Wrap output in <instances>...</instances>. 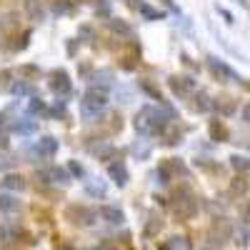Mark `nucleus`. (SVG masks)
I'll return each mask as SVG.
<instances>
[{"mask_svg": "<svg viewBox=\"0 0 250 250\" xmlns=\"http://www.w3.org/2000/svg\"><path fill=\"white\" fill-rule=\"evenodd\" d=\"M165 125H168V123H165L163 113L158 108H150V105H145L138 113V118H135V128L143 135H158V133L165 130Z\"/></svg>", "mask_w": 250, "mask_h": 250, "instance_id": "1", "label": "nucleus"}, {"mask_svg": "<svg viewBox=\"0 0 250 250\" xmlns=\"http://www.w3.org/2000/svg\"><path fill=\"white\" fill-rule=\"evenodd\" d=\"M108 105V95L105 90H100V88H90L85 95H83L80 100V115L85 118V120H93L103 113V108Z\"/></svg>", "mask_w": 250, "mask_h": 250, "instance_id": "2", "label": "nucleus"}, {"mask_svg": "<svg viewBox=\"0 0 250 250\" xmlns=\"http://www.w3.org/2000/svg\"><path fill=\"white\" fill-rule=\"evenodd\" d=\"M65 220H68V223H73V225L85 228V225H93L95 213L90 210V208H85V205H70L68 210H65Z\"/></svg>", "mask_w": 250, "mask_h": 250, "instance_id": "3", "label": "nucleus"}, {"mask_svg": "<svg viewBox=\"0 0 250 250\" xmlns=\"http://www.w3.org/2000/svg\"><path fill=\"white\" fill-rule=\"evenodd\" d=\"M208 68H210V70H213V75H215V78H220V80H235V83H240L238 73H235L230 65H225L223 60H218V58H208Z\"/></svg>", "mask_w": 250, "mask_h": 250, "instance_id": "4", "label": "nucleus"}, {"mask_svg": "<svg viewBox=\"0 0 250 250\" xmlns=\"http://www.w3.org/2000/svg\"><path fill=\"white\" fill-rule=\"evenodd\" d=\"M50 90L58 93V95H68L70 93V75L62 68L50 73Z\"/></svg>", "mask_w": 250, "mask_h": 250, "instance_id": "5", "label": "nucleus"}, {"mask_svg": "<svg viewBox=\"0 0 250 250\" xmlns=\"http://www.w3.org/2000/svg\"><path fill=\"white\" fill-rule=\"evenodd\" d=\"M40 178H43L45 183H60V185L70 183V175H68L65 168H45L43 173H40Z\"/></svg>", "mask_w": 250, "mask_h": 250, "instance_id": "6", "label": "nucleus"}, {"mask_svg": "<svg viewBox=\"0 0 250 250\" xmlns=\"http://www.w3.org/2000/svg\"><path fill=\"white\" fill-rule=\"evenodd\" d=\"M170 88H173L175 95H188V93L195 88V80L185 78V75H173V78H170Z\"/></svg>", "mask_w": 250, "mask_h": 250, "instance_id": "7", "label": "nucleus"}, {"mask_svg": "<svg viewBox=\"0 0 250 250\" xmlns=\"http://www.w3.org/2000/svg\"><path fill=\"white\" fill-rule=\"evenodd\" d=\"M198 213V203L190 198V195H188L185 200H180L178 205H175V215L180 218V220H188V218H193Z\"/></svg>", "mask_w": 250, "mask_h": 250, "instance_id": "8", "label": "nucleus"}, {"mask_svg": "<svg viewBox=\"0 0 250 250\" xmlns=\"http://www.w3.org/2000/svg\"><path fill=\"white\" fill-rule=\"evenodd\" d=\"M35 153H38V155H43V158H53V155L58 153V140L50 138V135L40 138L38 145H35Z\"/></svg>", "mask_w": 250, "mask_h": 250, "instance_id": "9", "label": "nucleus"}, {"mask_svg": "<svg viewBox=\"0 0 250 250\" xmlns=\"http://www.w3.org/2000/svg\"><path fill=\"white\" fill-rule=\"evenodd\" d=\"M20 208H23V205H20V200L15 195H8V193L0 195V213H3V215H15Z\"/></svg>", "mask_w": 250, "mask_h": 250, "instance_id": "10", "label": "nucleus"}, {"mask_svg": "<svg viewBox=\"0 0 250 250\" xmlns=\"http://www.w3.org/2000/svg\"><path fill=\"white\" fill-rule=\"evenodd\" d=\"M108 175H110V178H113V183H115V185H120V188H123L125 183H128V178H130V175H128V168H125L123 163H113L110 168H108Z\"/></svg>", "mask_w": 250, "mask_h": 250, "instance_id": "11", "label": "nucleus"}, {"mask_svg": "<svg viewBox=\"0 0 250 250\" xmlns=\"http://www.w3.org/2000/svg\"><path fill=\"white\" fill-rule=\"evenodd\" d=\"M85 190L93 198H103V195L108 193V185L103 183V180H98V178H93V180H85Z\"/></svg>", "mask_w": 250, "mask_h": 250, "instance_id": "12", "label": "nucleus"}, {"mask_svg": "<svg viewBox=\"0 0 250 250\" xmlns=\"http://www.w3.org/2000/svg\"><path fill=\"white\" fill-rule=\"evenodd\" d=\"M100 215L105 218L108 223H123V220H125L123 210H120V208H113V205H105V208H100Z\"/></svg>", "mask_w": 250, "mask_h": 250, "instance_id": "13", "label": "nucleus"}, {"mask_svg": "<svg viewBox=\"0 0 250 250\" xmlns=\"http://www.w3.org/2000/svg\"><path fill=\"white\" fill-rule=\"evenodd\" d=\"M13 130L20 133V135H33V133L38 130V123H35V120H28V118H25V120H18V123L13 125Z\"/></svg>", "mask_w": 250, "mask_h": 250, "instance_id": "14", "label": "nucleus"}, {"mask_svg": "<svg viewBox=\"0 0 250 250\" xmlns=\"http://www.w3.org/2000/svg\"><path fill=\"white\" fill-rule=\"evenodd\" d=\"M210 138L218 140V143H225V140H228V128H225L220 120H213V123H210Z\"/></svg>", "mask_w": 250, "mask_h": 250, "instance_id": "15", "label": "nucleus"}, {"mask_svg": "<svg viewBox=\"0 0 250 250\" xmlns=\"http://www.w3.org/2000/svg\"><path fill=\"white\" fill-rule=\"evenodd\" d=\"M25 10L33 20H43V3L40 0H25Z\"/></svg>", "mask_w": 250, "mask_h": 250, "instance_id": "16", "label": "nucleus"}, {"mask_svg": "<svg viewBox=\"0 0 250 250\" xmlns=\"http://www.w3.org/2000/svg\"><path fill=\"white\" fill-rule=\"evenodd\" d=\"M3 188H5V190H23L25 180L20 178V175H5L3 178Z\"/></svg>", "mask_w": 250, "mask_h": 250, "instance_id": "17", "label": "nucleus"}, {"mask_svg": "<svg viewBox=\"0 0 250 250\" xmlns=\"http://www.w3.org/2000/svg\"><path fill=\"white\" fill-rule=\"evenodd\" d=\"M163 250H190V243H188L185 238H178L175 235V238H170L168 243L163 245Z\"/></svg>", "mask_w": 250, "mask_h": 250, "instance_id": "18", "label": "nucleus"}, {"mask_svg": "<svg viewBox=\"0 0 250 250\" xmlns=\"http://www.w3.org/2000/svg\"><path fill=\"white\" fill-rule=\"evenodd\" d=\"M215 108H218L223 115H233V113H235V100H233V98H220V100L215 103Z\"/></svg>", "mask_w": 250, "mask_h": 250, "instance_id": "19", "label": "nucleus"}, {"mask_svg": "<svg viewBox=\"0 0 250 250\" xmlns=\"http://www.w3.org/2000/svg\"><path fill=\"white\" fill-rule=\"evenodd\" d=\"M15 155L13 153H8L5 148H0V170H10V168H15Z\"/></svg>", "mask_w": 250, "mask_h": 250, "instance_id": "20", "label": "nucleus"}, {"mask_svg": "<svg viewBox=\"0 0 250 250\" xmlns=\"http://www.w3.org/2000/svg\"><path fill=\"white\" fill-rule=\"evenodd\" d=\"M110 28H113V33H118V35H133V30H130V25L128 23H123V20H110Z\"/></svg>", "mask_w": 250, "mask_h": 250, "instance_id": "21", "label": "nucleus"}, {"mask_svg": "<svg viewBox=\"0 0 250 250\" xmlns=\"http://www.w3.org/2000/svg\"><path fill=\"white\" fill-rule=\"evenodd\" d=\"M140 13H143V18H148V20H163V10H155V8H150V5H140Z\"/></svg>", "mask_w": 250, "mask_h": 250, "instance_id": "22", "label": "nucleus"}, {"mask_svg": "<svg viewBox=\"0 0 250 250\" xmlns=\"http://www.w3.org/2000/svg\"><path fill=\"white\" fill-rule=\"evenodd\" d=\"M230 160H233V168H235V170H245V168H248V158H245V155H233Z\"/></svg>", "mask_w": 250, "mask_h": 250, "instance_id": "23", "label": "nucleus"}, {"mask_svg": "<svg viewBox=\"0 0 250 250\" xmlns=\"http://www.w3.org/2000/svg\"><path fill=\"white\" fill-rule=\"evenodd\" d=\"M93 153L98 158H108V155H115V148H113V145H103V148H95Z\"/></svg>", "mask_w": 250, "mask_h": 250, "instance_id": "24", "label": "nucleus"}, {"mask_svg": "<svg viewBox=\"0 0 250 250\" xmlns=\"http://www.w3.org/2000/svg\"><path fill=\"white\" fill-rule=\"evenodd\" d=\"M10 70H3L0 73V90H10Z\"/></svg>", "mask_w": 250, "mask_h": 250, "instance_id": "25", "label": "nucleus"}, {"mask_svg": "<svg viewBox=\"0 0 250 250\" xmlns=\"http://www.w3.org/2000/svg\"><path fill=\"white\" fill-rule=\"evenodd\" d=\"M195 100H198V103H195V110H208V108H210V103H208V95H205V93H200Z\"/></svg>", "mask_w": 250, "mask_h": 250, "instance_id": "26", "label": "nucleus"}, {"mask_svg": "<svg viewBox=\"0 0 250 250\" xmlns=\"http://www.w3.org/2000/svg\"><path fill=\"white\" fill-rule=\"evenodd\" d=\"M30 113H45V103L38 100V98H33V100H30Z\"/></svg>", "mask_w": 250, "mask_h": 250, "instance_id": "27", "label": "nucleus"}, {"mask_svg": "<svg viewBox=\"0 0 250 250\" xmlns=\"http://www.w3.org/2000/svg\"><path fill=\"white\" fill-rule=\"evenodd\" d=\"M248 190V183H245V178H238L235 183H233V193H245Z\"/></svg>", "mask_w": 250, "mask_h": 250, "instance_id": "28", "label": "nucleus"}, {"mask_svg": "<svg viewBox=\"0 0 250 250\" xmlns=\"http://www.w3.org/2000/svg\"><path fill=\"white\" fill-rule=\"evenodd\" d=\"M160 228H163V223H160V220H153L148 228H145V235H155V233L160 230Z\"/></svg>", "mask_w": 250, "mask_h": 250, "instance_id": "29", "label": "nucleus"}, {"mask_svg": "<svg viewBox=\"0 0 250 250\" xmlns=\"http://www.w3.org/2000/svg\"><path fill=\"white\" fill-rule=\"evenodd\" d=\"M70 173H73V175H78V178L85 175V170H83V165H78V163H70Z\"/></svg>", "mask_w": 250, "mask_h": 250, "instance_id": "30", "label": "nucleus"}, {"mask_svg": "<svg viewBox=\"0 0 250 250\" xmlns=\"http://www.w3.org/2000/svg\"><path fill=\"white\" fill-rule=\"evenodd\" d=\"M20 73H23V75H38L40 70L35 65H23V68H20Z\"/></svg>", "mask_w": 250, "mask_h": 250, "instance_id": "31", "label": "nucleus"}, {"mask_svg": "<svg viewBox=\"0 0 250 250\" xmlns=\"http://www.w3.org/2000/svg\"><path fill=\"white\" fill-rule=\"evenodd\" d=\"M80 35H83V38H88V40H90V38H93V30H90L88 25H83V28H80Z\"/></svg>", "mask_w": 250, "mask_h": 250, "instance_id": "32", "label": "nucleus"}, {"mask_svg": "<svg viewBox=\"0 0 250 250\" xmlns=\"http://www.w3.org/2000/svg\"><path fill=\"white\" fill-rule=\"evenodd\" d=\"M218 13H220V15H223V18L228 20V23H233V15H230V13H228V10H223L220 5H218Z\"/></svg>", "mask_w": 250, "mask_h": 250, "instance_id": "33", "label": "nucleus"}, {"mask_svg": "<svg viewBox=\"0 0 250 250\" xmlns=\"http://www.w3.org/2000/svg\"><path fill=\"white\" fill-rule=\"evenodd\" d=\"M248 115H250V108H248V105H243V120H248Z\"/></svg>", "mask_w": 250, "mask_h": 250, "instance_id": "34", "label": "nucleus"}, {"mask_svg": "<svg viewBox=\"0 0 250 250\" xmlns=\"http://www.w3.org/2000/svg\"><path fill=\"white\" fill-rule=\"evenodd\" d=\"M3 125H5V115H3V113H0V128H3Z\"/></svg>", "mask_w": 250, "mask_h": 250, "instance_id": "35", "label": "nucleus"}, {"mask_svg": "<svg viewBox=\"0 0 250 250\" xmlns=\"http://www.w3.org/2000/svg\"><path fill=\"white\" fill-rule=\"evenodd\" d=\"M98 250H113V248H110V245H100Z\"/></svg>", "mask_w": 250, "mask_h": 250, "instance_id": "36", "label": "nucleus"}]
</instances>
